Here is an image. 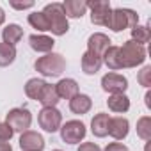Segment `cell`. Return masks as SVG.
<instances>
[{"label":"cell","mask_w":151,"mask_h":151,"mask_svg":"<svg viewBox=\"0 0 151 151\" xmlns=\"http://www.w3.org/2000/svg\"><path fill=\"white\" fill-rule=\"evenodd\" d=\"M34 68L43 77H60L66 69V60L60 53H46L45 57H39L36 60Z\"/></svg>","instance_id":"cell-1"},{"label":"cell","mask_w":151,"mask_h":151,"mask_svg":"<svg viewBox=\"0 0 151 151\" xmlns=\"http://www.w3.org/2000/svg\"><path fill=\"white\" fill-rule=\"evenodd\" d=\"M45 16L48 18V23H50V30L55 34V36H64L69 29V23H68V18L64 14V9H62V4L59 2H52L48 6H45L43 9Z\"/></svg>","instance_id":"cell-2"},{"label":"cell","mask_w":151,"mask_h":151,"mask_svg":"<svg viewBox=\"0 0 151 151\" xmlns=\"http://www.w3.org/2000/svg\"><path fill=\"white\" fill-rule=\"evenodd\" d=\"M139 25V14L132 9H116L110 13L107 27L114 32H121L124 29H133Z\"/></svg>","instance_id":"cell-3"},{"label":"cell","mask_w":151,"mask_h":151,"mask_svg":"<svg viewBox=\"0 0 151 151\" xmlns=\"http://www.w3.org/2000/svg\"><path fill=\"white\" fill-rule=\"evenodd\" d=\"M119 55H121L123 68H135L146 60V48L130 39L123 46H119Z\"/></svg>","instance_id":"cell-4"},{"label":"cell","mask_w":151,"mask_h":151,"mask_svg":"<svg viewBox=\"0 0 151 151\" xmlns=\"http://www.w3.org/2000/svg\"><path fill=\"white\" fill-rule=\"evenodd\" d=\"M37 123H39V126H41L45 132L53 133V132L60 130L62 114H60L55 107H43L41 112L37 114Z\"/></svg>","instance_id":"cell-5"},{"label":"cell","mask_w":151,"mask_h":151,"mask_svg":"<svg viewBox=\"0 0 151 151\" xmlns=\"http://www.w3.org/2000/svg\"><path fill=\"white\" fill-rule=\"evenodd\" d=\"M6 123L13 128V132H27L32 124V114L27 109H13L6 116Z\"/></svg>","instance_id":"cell-6"},{"label":"cell","mask_w":151,"mask_h":151,"mask_svg":"<svg viewBox=\"0 0 151 151\" xmlns=\"http://www.w3.org/2000/svg\"><path fill=\"white\" fill-rule=\"evenodd\" d=\"M87 130L82 121H68L66 124L60 126V139L68 144H78L84 140Z\"/></svg>","instance_id":"cell-7"},{"label":"cell","mask_w":151,"mask_h":151,"mask_svg":"<svg viewBox=\"0 0 151 151\" xmlns=\"http://www.w3.org/2000/svg\"><path fill=\"white\" fill-rule=\"evenodd\" d=\"M87 9H91V22L94 25H107L109 16L112 13L109 0H94V2H87Z\"/></svg>","instance_id":"cell-8"},{"label":"cell","mask_w":151,"mask_h":151,"mask_svg":"<svg viewBox=\"0 0 151 151\" xmlns=\"http://www.w3.org/2000/svg\"><path fill=\"white\" fill-rule=\"evenodd\" d=\"M101 87L110 94H124V91L128 89V80L119 73H107L101 78Z\"/></svg>","instance_id":"cell-9"},{"label":"cell","mask_w":151,"mask_h":151,"mask_svg":"<svg viewBox=\"0 0 151 151\" xmlns=\"http://www.w3.org/2000/svg\"><path fill=\"white\" fill-rule=\"evenodd\" d=\"M20 147L22 151H43L45 149V139L37 132H23L20 137Z\"/></svg>","instance_id":"cell-10"},{"label":"cell","mask_w":151,"mask_h":151,"mask_svg":"<svg viewBox=\"0 0 151 151\" xmlns=\"http://www.w3.org/2000/svg\"><path fill=\"white\" fill-rule=\"evenodd\" d=\"M109 46H110V39H109V36H105L101 32H96V34L89 36V39H87V52H91L98 57H103V53Z\"/></svg>","instance_id":"cell-11"},{"label":"cell","mask_w":151,"mask_h":151,"mask_svg":"<svg viewBox=\"0 0 151 151\" xmlns=\"http://www.w3.org/2000/svg\"><path fill=\"white\" fill-rule=\"evenodd\" d=\"M130 132V123L128 119L124 117H110L109 121V130H107V135L114 137L116 140H123Z\"/></svg>","instance_id":"cell-12"},{"label":"cell","mask_w":151,"mask_h":151,"mask_svg":"<svg viewBox=\"0 0 151 151\" xmlns=\"http://www.w3.org/2000/svg\"><path fill=\"white\" fill-rule=\"evenodd\" d=\"M66 18H82L87 11V2L86 0H66L62 4Z\"/></svg>","instance_id":"cell-13"},{"label":"cell","mask_w":151,"mask_h":151,"mask_svg":"<svg viewBox=\"0 0 151 151\" xmlns=\"http://www.w3.org/2000/svg\"><path fill=\"white\" fill-rule=\"evenodd\" d=\"M29 45H30V48H32L34 52L48 53V52L53 48L55 41H53L52 37H48V36H43V34H32V36L29 37Z\"/></svg>","instance_id":"cell-14"},{"label":"cell","mask_w":151,"mask_h":151,"mask_svg":"<svg viewBox=\"0 0 151 151\" xmlns=\"http://www.w3.org/2000/svg\"><path fill=\"white\" fill-rule=\"evenodd\" d=\"M55 89H57L59 98H66V100H71L77 94H80L78 93V84H77V80H73V78H62L55 86Z\"/></svg>","instance_id":"cell-15"},{"label":"cell","mask_w":151,"mask_h":151,"mask_svg":"<svg viewBox=\"0 0 151 151\" xmlns=\"http://www.w3.org/2000/svg\"><path fill=\"white\" fill-rule=\"evenodd\" d=\"M109 121H110V116L109 114H105V112L96 114L93 117V121H91V132H93V135L98 137V139L105 137L107 135V130H109Z\"/></svg>","instance_id":"cell-16"},{"label":"cell","mask_w":151,"mask_h":151,"mask_svg":"<svg viewBox=\"0 0 151 151\" xmlns=\"http://www.w3.org/2000/svg\"><path fill=\"white\" fill-rule=\"evenodd\" d=\"M91 107H93V101L87 94H77L75 98L69 100V109L73 114H78V116L87 114L91 110Z\"/></svg>","instance_id":"cell-17"},{"label":"cell","mask_w":151,"mask_h":151,"mask_svg":"<svg viewBox=\"0 0 151 151\" xmlns=\"http://www.w3.org/2000/svg\"><path fill=\"white\" fill-rule=\"evenodd\" d=\"M101 64H103L101 57H98V55H94L91 52H86L82 55V71L86 75H96L100 71Z\"/></svg>","instance_id":"cell-18"},{"label":"cell","mask_w":151,"mask_h":151,"mask_svg":"<svg viewBox=\"0 0 151 151\" xmlns=\"http://www.w3.org/2000/svg\"><path fill=\"white\" fill-rule=\"evenodd\" d=\"M22 37H23V29H22L20 25H16V23H9V25L2 30V39H4L6 45L14 46Z\"/></svg>","instance_id":"cell-19"},{"label":"cell","mask_w":151,"mask_h":151,"mask_svg":"<svg viewBox=\"0 0 151 151\" xmlns=\"http://www.w3.org/2000/svg\"><path fill=\"white\" fill-rule=\"evenodd\" d=\"M101 60L110 69H123V62H121V55H119V46H109L105 50Z\"/></svg>","instance_id":"cell-20"},{"label":"cell","mask_w":151,"mask_h":151,"mask_svg":"<svg viewBox=\"0 0 151 151\" xmlns=\"http://www.w3.org/2000/svg\"><path fill=\"white\" fill-rule=\"evenodd\" d=\"M45 87H46V82H45V80H41V78H30V80L25 84V94H27L30 100H37V101H39V98H41Z\"/></svg>","instance_id":"cell-21"},{"label":"cell","mask_w":151,"mask_h":151,"mask_svg":"<svg viewBox=\"0 0 151 151\" xmlns=\"http://www.w3.org/2000/svg\"><path fill=\"white\" fill-rule=\"evenodd\" d=\"M107 105L112 112H117V114H123L130 109V100L126 94H112L109 100H107Z\"/></svg>","instance_id":"cell-22"},{"label":"cell","mask_w":151,"mask_h":151,"mask_svg":"<svg viewBox=\"0 0 151 151\" xmlns=\"http://www.w3.org/2000/svg\"><path fill=\"white\" fill-rule=\"evenodd\" d=\"M59 94H57V89H55V86H50V84H46V87H45V91H43V94H41V98H39V103L43 105V107H55L57 103H59Z\"/></svg>","instance_id":"cell-23"},{"label":"cell","mask_w":151,"mask_h":151,"mask_svg":"<svg viewBox=\"0 0 151 151\" xmlns=\"http://www.w3.org/2000/svg\"><path fill=\"white\" fill-rule=\"evenodd\" d=\"M14 59H16V48L6 43H0V68L13 64Z\"/></svg>","instance_id":"cell-24"},{"label":"cell","mask_w":151,"mask_h":151,"mask_svg":"<svg viewBox=\"0 0 151 151\" xmlns=\"http://www.w3.org/2000/svg\"><path fill=\"white\" fill-rule=\"evenodd\" d=\"M149 39H151V32H149V27H147V25H146V27L135 25V27L132 29V41H133V43L144 46L146 43H149Z\"/></svg>","instance_id":"cell-25"},{"label":"cell","mask_w":151,"mask_h":151,"mask_svg":"<svg viewBox=\"0 0 151 151\" xmlns=\"http://www.w3.org/2000/svg\"><path fill=\"white\" fill-rule=\"evenodd\" d=\"M29 23H30L34 29L41 30V32H45V30H50V23H48V18L45 16V13H43V11L29 14Z\"/></svg>","instance_id":"cell-26"},{"label":"cell","mask_w":151,"mask_h":151,"mask_svg":"<svg viewBox=\"0 0 151 151\" xmlns=\"http://www.w3.org/2000/svg\"><path fill=\"white\" fill-rule=\"evenodd\" d=\"M137 135L146 142L151 140V117L149 116H144L137 121Z\"/></svg>","instance_id":"cell-27"},{"label":"cell","mask_w":151,"mask_h":151,"mask_svg":"<svg viewBox=\"0 0 151 151\" xmlns=\"http://www.w3.org/2000/svg\"><path fill=\"white\" fill-rule=\"evenodd\" d=\"M137 80L144 87H149L151 86V66H146V68H142V71H139Z\"/></svg>","instance_id":"cell-28"},{"label":"cell","mask_w":151,"mask_h":151,"mask_svg":"<svg viewBox=\"0 0 151 151\" xmlns=\"http://www.w3.org/2000/svg\"><path fill=\"white\" fill-rule=\"evenodd\" d=\"M13 135H14V132L7 123H0V142H9Z\"/></svg>","instance_id":"cell-29"},{"label":"cell","mask_w":151,"mask_h":151,"mask_svg":"<svg viewBox=\"0 0 151 151\" xmlns=\"http://www.w3.org/2000/svg\"><path fill=\"white\" fill-rule=\"evenodd\" d=\"M77 151H101V147L94 142H84V144H80V147Z\"/></svg>","instance_id":"cell-30"},{"label":"cell","mask_w":151,"mask_h":151,"mask_svg":"<svg viewBox=\"0 0 151 151\" xmlns=\"http://www.w3.org/2000/svg\"><path fill=\"white\" fill-rule=\"evenodd\" d=\"M11 7H14L18 11H23V9L34 7V2H32V0H29V2H11Z\"/></svg>","instance_id":"cell-31"},{"label":"cell","mask_w":151,"mask_h":151,"mask_svg":"<svg viewBox=\"0 0 151 151\" xmlns=\"http://www.w3.org/2000/svg\"><path fill=\"white\" fill-rule=\"evenodd\" d=\"M105 151H128V147H126L123 142H110V144L105 147Z\"/></svg>","instance_id":"cell-32"},{"label":"cell","mask_w":151,"mask_h":151,"mask_svg":"<svg viewBox=\"0 0 151 151\" xmlns=\"http://www.w3.org/2000/svg\"><path fill=\"white\" fill-rule=\"evenodd\" d=\"M0 151H13L9 142H0Z\"/></svg>","instance_id":"cell-33"},{"label":"cell","mask_w":151,"mask_h":151,"mask_svg":"<svg viewBox=\"0 0 151 151\" xmlns=\"http://www.w3.org/2000/svg\"><path fill=\"white\" fill-rule=\"evenodd\" d=\"M146 107L151 109V93H149V91L146 93Z\"/></svg>","instance_id":"cell-34"},{"label":"cell","mask_w":151,"mask_h":151,"mask_svg":"<svg viewBox=\"0 0 151 151\" xmlns=\"http://www.w3.org/2000/svg\"><path fill=\"white\" fill-rule=\"evenodd\" d=\"M6 22V13H4V9L2 7H0V25H2Z\"/></svg>","instance_id":"cell-35"},{"label":"cell","mask_w":151,"mask_h":151,"mask_svg":"<svg viewBox=\"0 0 151 151\" xmlns=\"http://www.w3.org/2000/svg\"><path fill=\"white\" fill-rule=\"evenodd\" d=\"M53 151H62V149H53Z\"/></svg>","instance_id":"cell-36"}]
</instances>
